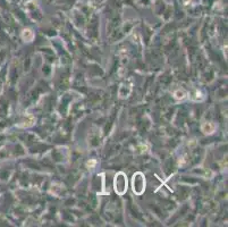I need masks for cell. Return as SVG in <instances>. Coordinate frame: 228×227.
I'll list each match as a JSON object with an SVG mask.
<instances>
[{
  "mask_svg": "<svg viewBox=\"0 0 228 227\" xmlns=\"http://www.w3.org/2000/svg\"><path fill=\"white\" fill-rule=\"evenodd\" d=\"M114 185H115V191L119 195H123L127 190V178H126L125 174H123V173L117 174L116 177H115Z\"/></svg>",
  "mask_w": 228,
  "mask_h": 227,
  "instance_id": "cell-1",
  "label": "cell"
},
{
  "mask_svg": "<svg viewBox=\"0 0 228 227\" xmlns=\"http://www.w3.org/2000/svg\"><path fill=\"white\" fill-rule=\"evenodd\" d=\"M144 190H145V180L141 173H136L133 176V191L140 195Z\"/></svg>",
  "mask_w": 228,
  "mask_h": 227,
  "instance_id": "cell-2",
  "label": "cell"
},
{
  "mask_svg": "<svg viewBox=\"0 0 228 227\" xmlns=\"http://www.w3.org/2000/svg\"><path fill=\"white\" fill-rule=\"evenodd\" d=\"M216 129V126L212 123H205V124L202 125V131L205 134H211V133H213Z\"/></svg>",
  "mask_w": 228,
  "mask_h": 227,
  "instance_id": "cell-3",
  "label": "cell"
},
{
  "mask_svg": "<svg viewBox=\"0 0 228 227\" xmlns=\"http://www.w3.org/2000/svg\"><path fill=\"white\" fill-rule=\"evenodd\" d=\"M174 95H175V98L176 99H184L185 98V95H186V93L184 92L183 90H178V91H176L175 93H174Z\"/></svg>",
  "mask_w": 228,
  "mask_h": 227,
  "instance_id": "cell-4",
  "label": "cell"
},
{
  "mask_svg": "<svg viewBox=\"0 0 228 227\" xmlns=\"http://www.w3.org/2000/svg\"><path fill=\"white\" fill-rule=\"evenodd\" d=\"M94 165H95V160H92L91 163H90V161L87 163V166H89V167H93Z\"/></svg>",
  "mask_w": 228,
  "mask_h": 227,
  "instance_id": "cell-5",
  "label": "cell"
}]
</instances>
